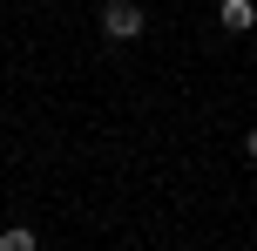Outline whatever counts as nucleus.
Listing matches in <instances>:
<instances>
[{
  "label": "nucleus",
  "instance_id": "f257e3e1",
  "mask_svg": "<svg viewBox=\"0 0 257 251\" xmlns=\"http://www.w3.org/2000/svg\"><path fill=\"white\" fill-rule=\"evenodd\" d=\"M95 21H102V34H108V41H142V34H149V14H142L136 0H108Z\"/></svg>",
  "mask_w": 257,
  "mask_h": 251
},
{
  "label": "nucleus",
  "instance_id": "f03ea898",
  "mask_svg": "<svg viewBox=\"0 0 257 251\" xmlns=\"http://www.w3.org/2000/svg\"><path fill=\"white\" fill-rule=\"evenodd\" d=\"M217 21L230 27V34H250V27H257V0H223V7H217Z\"/></svg>",
  "mask_w": 257,
  "mask_h": 251
},
{
  "label": "nucleus",
  "instance_id": "7ed1b4c3",
  "mask_svg": "<svg viewBox=\"0 0 257 251\" xmlns=\"http://www.w3.org/2000/svg\"><path fill=\"white\" fill-rule=\"evenodd\" d=\"M0 251H41V238L27 224H7V231H0Z\"/></svg>",
  "mask_w": 257,
  "mask_h": 251
},
{
  "label": "nucleus",
  "instance_id": "20e7f679",
  "mask_svg": "<svg viewBox=\"0 0 257 251\" xmlns=\"http://www.w3.org/2000/svg\"><path fill=\"white\" fill-rule=\"evenodd\" d=\"M244 156H250V163H257V129H244Z\"/></svg>",
  "mask_w": 257,
  "mask_h": 251
}]
</instances>
